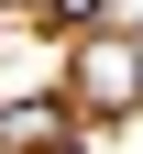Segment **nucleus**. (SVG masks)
<instances>
[{
  "label": "nucleus",
  "mask_w": 143,
  "mask_h": 154,
  "mask_svg": "<svg viewBox=\"0 0 143 154\" xmlns=\"http://www.w3.org/2000/svg\"><path fill=\"white\" fill-rule=\"evenodd\" d=\"M77 99H88V110H143V44H132V33H88Z\"/></svg>",
  "instance_id": "f257e3e1"
},
{
  "label": "nucleus",
  "mask_w": 143,
  "mask_h": 154,
  "mask_svg": "<svg viewBox=\"0 0 143 154\" xmlns=\"http://www.w3.org/2000/svg\"><path fill=\"white\" fill-rule=\"evenodd\" d=\"M0 143H22V154H55V143H66V121H55V110H0Z\"/></svg>",
  "instance_id": "f03ea898"
},
{
  "label": "nucleus",
  "mask_w": 143,
  "mask_h": 154,
  "mask_svg": "<svg viewBox=\"0 0 143 154\" xmlns=\"http://www.w3.org/2000/svg\"><path fill=\"white\" fill-rule=\"evenodd\" d=\"M55 22H88V33H99V22H110V0H55Z\"/></svg>",
  "instance_id": "7ed1b4c3"
},
{
  "label": "nucleus",
  "mask_w": 143,
  "mask_h": 154,
  "mask_svg": "<svg viewBox=\"0 0 143 154\" xmlns=\"http://www.w3.org/2000/svg\"><path fill=\"white\" fill-rule=\"evenodd\" d=\"M99 33H132V44H143V0H110V22H99Z\"/></svg>",
  "instance_id": "20e7f679"
}]
</instances>
